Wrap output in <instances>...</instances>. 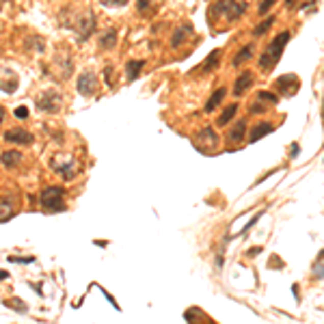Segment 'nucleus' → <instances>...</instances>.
Masks as SVG:
<instances>
[{
  "mask_svg": "<svg viewBox=\"0 0 324 324\" xmlns=\"http://www.w3.org/2000/svg\"><path fill=\"white\" fill-rule=\"evenodd\" d=\"M287 41H290V33L283 31V33H279L277 37L268 43L264 54H262V59H259V67H262V71L275 69V65L279 63V59H281V54H283V50L287 46Z\"/></svg>",
  "mask_w": 324,
  "mask_h": 324,
  "instance_id": "f257e3e1",
  "label": "nucleus"
},
{
  "mask_svg": "<svg viewBox=\"0 0 324 324\" xmlns=\"http://www.w3.org/2000/svg\"><path fill=\"white\" fill-rule=\"evenodd\" d=\"M247 11V3H242V0H219V3H214L210 7V22L216 20V17H225V20H238L242 17Z\"/></svg>",
  "mask_w": 324,
  "mask_h": 324,
  "instance_id": "f03ea898",
  "label": "nucleus"
},
{
  "mask_svg": "<svg viewBox=\"0 0 324 324\" xmlns=\"http://www.w3.org/2000/svg\"><path fill=\"white\" fill-rule=\"evenodd\" d=\"M39 203H41V208H46V210H50V212L65 210V191H63L61 186H48V188H43L41 195H39Z\"/></svg>",
  "mask_w": 324,
  "mask_h": 324,
  "instance_id": "7ed1b4c3",
  "label": "nucleus"
},
{
  "mask_svg": "<svg viewBox=\"0 0 324 324\" xmlns=\"http://www.w3.org/2000/svg\"><path fill=\"white\" fill-rule=\"evenodd\" d=\"M195 145L199 147L201 151H214L216 145H219V137H216V132L212 128H203L199 134L195 137Z\"/></svg>",
  "mask_w": 324,
  "mask_h": 324,
  "instance_id": "20e7f679",
  "label": "nucleus"
},
{
  "mask_svg": "<svg viewBox=\"0 0 324 324\" xmlns=\"http://www.w3.org/2000/svg\"><path fill=\"white\" fill-rule=\"evenodd\" d=\"M52 169L57 171L63 179H74V175H76V160L74 158H65V160L54 158L52 160Z\"/></svg>",
  "mask_w": 324,
  "mask_h": 324,
  "instance_id": "39448f33",
  "label": "nucleus"
},
{
  "mask_svg": "<svg viewBox=\"0 0 324 324\" xmlns=\"http://www.w3.org/2000/svg\"><path fill=\"white\" fill-rule=\"evenodd\" d=\"M76 87H78V93H80V95H93L95 89H97V78H95V74H93V71H85V74H80Z\"/></svg>",
  "mask_w": 324,
  "mask_h": 324,
  "instance_id": "423d86ee",
  "label": "nucleus"
},
{
  "mask_svg": "<svg viewBox=\"0 0 324 324\" xmlns=\"http://www.w3.org/2000/svg\"><path fill=\"white\" fill-rule=\"evenodd\" d=\"M37 108H39V111H43V113L59 111V108H61V95L54 93V91L43 93L41 97H37Z\"/></svg>",
  "mask_w": 324,
  "mask_h": 324,
  "instance_id": "0eeeda50",
  "label": "nucleus"
},
{
  "mask_svg": "<svg viewBox=\"0 0 324 324\" xmlns=\"http://www.w3.org/2000/svg\"><path fill=\"white\" fill-rule=\"evenodd\" d=\"M74 31L78 33V41H85L89 35L95 31V17H93V13H89V15H85V17H80V20L74 24Z\"/></svg>",
  "mask_w": 324,
  "mask_h": 324,
  "instance_id": "6e6552de",
  "label": "nucleus"
},
{
  "mask_svg": "<svg viewBox=\"0 0 324 324\" xmlns=\"http://www.w3.org/2000/svg\"><path fill=\"white\" fill-rule=\"evenodd\" d=\"M277 87H279V91H281V95H285V97H292L296 91H299L301 83H299V78H296V76L287 74V76H281V78L277 80Z\"/></svg>",
  "mask_w": 324,
  "mask_h": 324,
  "instance_id": "1a4fd4ad",
  "label": "nucleus"
},
{
  "mask_svg": "<svg viewBox=\"0 0 324 324\" xmlns=\"http://www.w3.org/2000/svg\"><path fill=\"white\" fill-rule=\"evenodd\" d=\"M5 141L7 143H17V145H31V143H33V134L29 130L13 128V130L5 132Z\"/></svg>",
  "mask_w": 324,
  "mask_h": 324,
  "instance_id": "9d476101",
  "label": "nucleus"
},
{
  "mask_svg": "<svg viewBox=\"0 0 324 324\" xmlns=\"http://www.w3.org/2000/svg\"><path fill=\"white\" fill-rule=\"evenodd\" d=\"M251 85H253V74H251V71L240 74L238 80H236V87H233V95H242Z\"/></svg>",
  "mask_w": 324,
  "mask_h": 324,
  "instance_id": "9b49d317",
  "label": "nucleus"
},
{
  "mask_svg": "<svg viewBox=\"0 0 324 324\" xmlns=\"http://www.w3.org/2000/svg\"><path fill=\"white\" fill-rule=\"evenodd\" d=\"M0 162H3V167H7V169H13V167H17L22 162V151H15V149H9V151H5L3 156H0Z\"/></svg>",
  "mask_w": 324,
  "mask_h": 324,
  "instance_id": "f8f14e48",
  "label": "nucleus"
},
{
  "mask_svg": "<svg viewBox=\"0 0 324 324\" xmlns=\"http://www.w3.org/2000/svg\"><path fill=\"white\" fill-rule=\"evenodd\" d=\"M188 35H193V26H191V24L179 26V29L173 33V37H171V46H173V48L182 46V43H184V39L188 37Z\"/></svg>",
  "mask_w": 324,
  "mask_h": 324,
  "instance_id": "ddd939ff",
  "label": "nucleus"
},
{
  "mask_svg": "<svg viewBox=\"0 0 324 324\" xmlns=\"http://www.w3.org/2000/svg\"><path fill=\"white\" fill-rule=\"evenodd\" d=\"M273 130H275V125H273V123H257L255 128H253V132H251L249 141H251V143H257L262 137H268V134L273 132Z\"/></svg>",
  "mask_w": 324,
  "mask_h": 324,
  "instance_id": "4468645a",
  "label": "nucleus"
},
{
  "mask_svg": "<svg viewBox=\"0 0 324 324\" xmlns=\"http://www.w3.org/2000/svg\"><path fill=\"white\" fill-rule=\"evenodd\" d=\"M227 95V89H216V91L212 93V97L208 100V104H205V113H212L216 106H219L223 102V97Z\"/></svg>",
  "mask_w": 324,
  "mask_h": 324,
  "instance_id": "2eb2a0df",
  "label": "nucleus"
},
{
  "mask_svg": "<svg viewBox=\"0 0 324 324\" xmlns=\"http://www.w3.org/2000/svg\"><path fill=\"white\" fill-rule=\"evenodd\" d=\"M143 65H145L143 61H130V63H125V67H128V83H134V80L139 78V74L143 71Z\"/></svg>",
  "mask_w": 324,
  "mask_h": 324,
  "instance_id": "dca6fc26",
  "label": "nucleus"
},
{
  "mask_svg": "<svg viewBox=\"0 0 324 324\" xmlns=\"http://www.w3.org/2000/svg\"><path fill=\"white\" fill-rule=\"evenodd\" d=\"M245 130H247V119H242V121H238V123H236V128L231 130L229 141H231V143H240L242 139H245V134H247Z\"/></svg>",
  "mask_w": 324,
  "mask_h": 324,
  "instance_id": "f3484780",
  "label": "nucleus"
},
{
  "mask_svg": "<svg viewBox=\"0 0 324 324\" xmlns=\"http://www.w3.org/2000/svg\"><path fill=\"white\" fill-rule=\"evenodd\" d=\"M100 46H102L104 50H108V48H115V46H117V31H115V29H108V31L102 35Z\"/></svg>",
  "mask_w": 324,
  "mask_h": 324,
  "instance_id": "a211bd4d",
  "label": "nucleus"
},
{
  "mask_svg": "<svg viewBox=\"0 0 324 324\" xmlns=\"http://www.w3.org/2000/svg\"><path fill=\"white\" fill-rule=\"evenodd\" d=\"M251 54H253V46H245L238 54H236V59H233V67H240L245 61L251 59Z\"/></svg>",
  "mask_w": 324,
  "mask_h": 324,
  "instance_id": "6ab92c4d",
  "label": "nucleus"
},
{
  "mask_svg": "<svg viewBox=\"0 0 324 324\" xmlns=\"http://www.w3.org/2000/svg\"><path fill=\"white\" fill-rule=\"evenodd\" d=\"M236 113H238V104H231L229 108H225L223 115L219 117V125H227L233 119V115H236Z\"/></svg>",
  "mask_w": 324,
  "mask_h": 324,
  "instance_id": "aec40b11",
  "label": "nucleus"
},
{
  "mask_svg": "<svg viewBox=\"0 0 324 324\" xmlns=\"http://www.w3.org/2000/svg\"><path fill=\"white\" fill-rule=\"evenodd\" d=\"M219 59H221V50H214L208 59H205V65H203V71H210V69H214L216 67V63H219Z\"/></svg>",
  "mask_w": 324,
  "mask_h": 324,
  "instance_id": "412c9836",
  "label": "nucleus"
},
{
  "mask_svg": "<svg viewBox=\"0 0 324 324\" xmlns=\"http://www.w3.org/2000/svg\"><path fill=\"white\" fill-rule=\"evenodd\" d=\"M13 216V205L11 203H0V223L9 221Z\"/></svg>",
  "mask_w": 324,
  "mask_h": 324,
  "instance_id": "4be33fe9",
  "label": "nucleus"
},
{
  "mask_svg": "<svg viewBox=\"0 0 324 324\" xmlns=\"http://www.w3.org/2000/svg\"><path fill=\"white\" fill-rule=\"evenodd\" d=\"M257 100H259V102H268V104H277L279 97H277L275 93H270V91H259V93H257Z\"/></svg>",
  "mask_w": 324,
  "mask_h": 324,
  "instance_id": "5701e85b",
  "label": "nucleus"
},
{
  "mask_svg": "<svg viewBox=\"0 0 324 324\" xmlns=\"http://www.w3.org/2000/svg\"><path fill=\"white\" fill-rule=\"evenodd\" d=\"M273 24H275V17H266V20H264V22H262V24H259L257 29H255V35H264V33H266V31H268Z\"/></svg>",
  "mask_w": 324,
  "mask_h": 324,
  "instance_id": "b1692460",
  "label": "nucleus"
},
{
  "mask_svg": "<svg viewBox=\"0 0 324 324\" xmlns=\"http://www.w3.org/2000/svg\"><path fill=\"white\" fill-rule=\"evenodd\" d=\"M100 3L104 7H108V9H115V7H125L130 0H100Z\"/></svg>",
  "mask_w": 324,
  "mask_h": 324,
  "instance_id": "393cba45",
  "label": "nucleus"
},
{
  "mask_svg": "<svg viewBox=\"0 0 324 324\" xmlns=\"http://www.w3.org/2000/svg\"><path fill=\"white\" fill-rule=\"evenodd\" d=\"M7 305H11V307H13L15 311H22V313H26V311H29V307H26V303H22V301H17V299H13V301H9Z\"/></svg>",
  "mask_w": 324,
  "mask_h": 324,
  "instance_id": "a878e982",
  "label": "nucleus"
},
{
  "mask_svg": "<svg viewBox=\"0 0 324 324\" xmlns=\"http://www.w3.org/2000/svg\"><path fill=\"white\" fill-rule=\"evenodd\" d=\"M275 3H277V0H264V3L259 5V11H257V13H259V15H266V13L270 11V7H273Z\"/></svg>",
  "mask_w": 324,
  "mask_h": 324,
  "instance_id": "bb28decb",
  "label": "nucleus"
},
{
  "mask_svg": "<svg viewBox=\"0 0 324 324\" xmlns=\"http://www.w3.org/2000/svg\"><path fill=\"white\" fill-rule=\"evenodd\" d=\"M262 216H264V212H257V214H255V216H253V219H251V221H249V223H247V227H245V229H242V233H247V231H249V229H251V227H253V225H255V223H257V221H259V219H262Z\"/></svg>",
  "mask_w": 324,
  "mask_h": 324,
  "instance_id": "cd10ccee",
  "label": "nucleus"
},
{
  "mask_svg": "<svg viewBox=\"0 0 324 324\" xmlns=\"http://www.w3.org/2000/svg\"><path fill=\"white\" fill-rule=\"evenodd\" d=\"M137 5H139V11H141V13H145V11H149L151 0H137Z\"/></svg>",
  "mask_w": 324,
  "mask_h": 324,
  "instance_id": "c85d7f7f",
  "label": "nucleus"
},
{
  "mask_svg": "<svg viewBox=\"0 0 324 324\" xmlns=\"http://www.w3.org/2000/svg\"><path fill=\"white\" fill-rule=\"evenodd\" d=\"M15 117H17V119H26V117H29V108H26V106L15 108Z\"/></svg>",
  "mask_w": 324,
  "mask_h": 324,
  "instance_id": "c756f323",
  "label": "nucleus"
},
{
  "mask_svg": "<svg viewBox=\"0 0 324 324\" xmlns=\"http://www.w3.org/2000/svg\"><path fill=\"white\" fill-rule=\"evenodd\" d=\"M313 275H316L318 279H322V253L318 255V266L313 268Z\"/></svg>",
  "mask_w": 324,
  "mask_h": 324,
  "instance_id": "7c9ffc66",
  "label": "nucleus"
},
{
  "mask_svg": "<svg viewBox=\"0 0 324 324\" xmlns=\"http://www.w3.org/2000/svg\"><path fill=\"white\" fill-rule=\"evenodd\" d=\"M264 111H266V106H264V102H259V100H257V104L251 106V113H264Z\"/></svg>",
  "mask_w": 324,
  "mask_h": 324,
  "instance_id": "2f4dec72",
  "label": "nucleus"
},
{
  "mask_svg": "<svg viewBox=\"0 0 324 324\" xmlns=\"http://www.w3.org/2000/svg\"><path fill=\"white\" fill-rule=\"evenodd\" d=\"M259 253H262V247H253V249H249V251H247V255H249V257H255V255H259Z\"/></svg>",
  "mask_w": 324,
  "mask_h": 324,
  "instance_id": "473e14b6",
  "label": "nucleus"
},
{
  "mask_svg": "<svg viewBox=\"0 0 324 324\" xmlns=\"http://www.w3.org/2000/svg\"><path fill=\"white\" fill-rule=\"evenodd\" d=\"M296 154H299V145H296V143H294V145H292V158H294Z\"/></svg>",
  "mask_w": 324,
  "mask_h": 324,
  "instance_id": "72a5a7b5",
  "label": "nucleus"
},
{
  "mask_svg": "<svg viewBox=\"0 0 324 324\" xmlns=\"http://www.w3.org/2000/svg\"><path fill=\"white\" fill-rule=\"evenodd\" d=\"M3 121H5V108L0 106V123H3Z\"/></svg>",
  "mask_w": 324,
  "mask_h": 324,
  "instance_id": "f704fd0d",
  "label": "nucleus"
},
{
  "mask_svg": "<svg viewBox=\"0 0 324 324\" xmlns=\"http://www.w3.org/2000/svg\"><path fill=\"white\" fill-rule=\"evenodd\" d=\"M9 277V273H3V270H0V279H7Z\"/></svg>",
  "mask_w": 324,
  "mask_h": 324,
  "instance_id": "c9c22d12",
  "label": "nucleus"
},
{
  "mask_svg": "<svg viewBox=\"0 0 324 324\" xmlns=\"http://www.w3.org/2000/svg\"><path fill=\"white\" fill-rule=\"evenodd\" d=\"M285 5H287V7H292V5H294V0H285Z\"/></svg>",
  "mask_w": 324,
  "mask_h": 324,
  "instance_id": "e433bc0d",
  "label": "nucleus"
}]
</instances>
